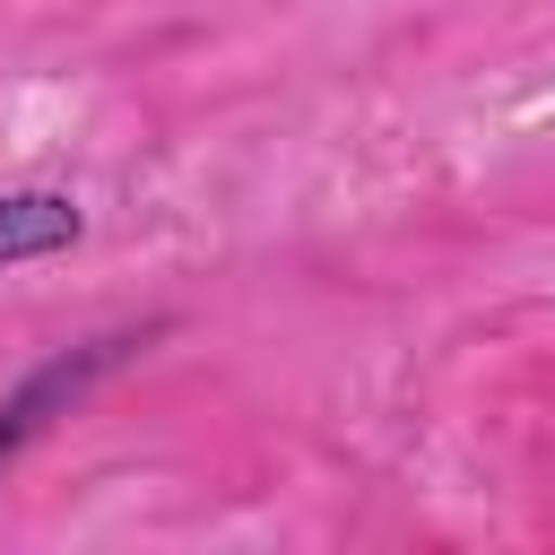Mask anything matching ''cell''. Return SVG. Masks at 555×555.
I'll use <instances>...</instances> for the list:
<instances>
[{"instance_id":"2","label":"cell","mask_w":555,"mask_h":555,"mask_svg":"<svg viewBox=\"0 0 555 555\" xmlns=\"http://www.w3.org/2000/svg\"><path fill=\"white\" fill-rule=\"evenodd\" d=\"M78 234H87V217H78L69 191H0V269L52 260V251H69Z\"/></svg>"},{"instance_id":"1","label":"cell","mask_w":555,"mask_h":555,"mask_svg":"<svg viewBox=\"0 0 555 555\" xmlns=\"http://www.w3.org/2000/svg\"><path fill=\"white\" fill-rule=\"evenodd\" d=\"M121 347H130V338H87L78 356H52L43 373H26V382L0 399V468H9V460L43 434V425H52V408H69V399H78L104 364H121Z\"/></svg>"}]
</instances>
